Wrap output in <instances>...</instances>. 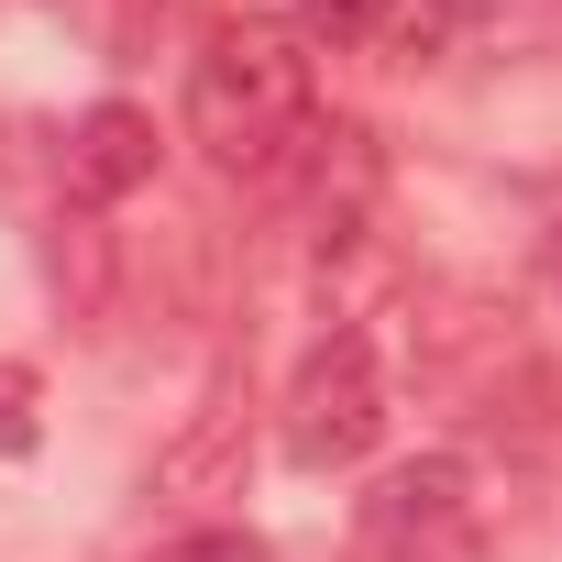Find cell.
I'll return each instance as SVG.
<instances>
[{
  "instance_id": "3",
  "label": "cell",
  "mask_w": 562,
  "mask_h": 562,
  "mask_svg": "<svg viewBox=\"0 0 562 562\" xmlns=\"http://www.w3.org/2000/svg\"><path fill=\"white\" fill-rule=\"evenodd\" d=\"M353 529H364V562H474V463L463 452L386 463Z\"/></svg>"
},
{
  "instance_id": "5",
  "label": "cell",
  "mask_w": 562,
  "mask_h": 562,
  "mask_svg": "<svg viewBox=\"0 0 562 562\" xmlns=\"http://www.w3.org/2000/svg\"><path fill=\"white\" fill-rule=\"evenodd\" d=\"M155 111H133V100H100V111H78L67 122V199L78 210H122L133 188H155Z\"/></svg>"
},
{
  "instance_id": "8",
  "label": "cell",
  "mask_w": 562,
  "mask_h": 562,
  "mask_svg": "<svg viewBox=\"0 0 562 562\" xmlns=\"http://www.w3.org/2000/svg\"><path fill=\"white\" fill-rule=\"evenodd\" d=\"M166 562H265V551H254V540H243V529H221V540H177V551H166Z\"/></svg>"
},
{
  "instance_id": "7",
  "label": "cell",
  "mask_w": 562,
  "mask_h": 562,
  "mask_svg": "<svg viewBox=\"0 0 562 562\" xmlns=\"http://www.w3.org/2000/svg\"><path fill=\"white\" fill-rule=\"evenodd\" d=\"M45 441V386H34V364H0V452H34Z\"/></svg>"
},
{
  "instance_id": "6",
  "label": "cell",
  "mask_w": 562,
  "mask_h": 562,
  "mask_svg": "<svg viewBox=\"0 0 562 562\" xmlns=\"http://www.w3.org/2000/svg\"><path fill=\"white\" fill-rule=\"evenodd\" d=\"M397 0H299V45H375Z\"/></svg>"
},
{
  "instance_id": "2",
  "label": "cell",
  "mask_w": 562,
  "mask_h": 562,
  "mask_svg": "<svg viewBox=\"0 0 562 562\" xmlns=\"http://www.w3.org/2000/svg\"><path fill=\"white\" fill-rule=\"evenodd\" d=\"M276 441H288V463L310 474H342L386 441V364L364 331H321L310 364L288 375V408H276Z\"/></svg>"
},
{
  "instance_id": "4",
  "label": "cell",
  "mask_w": 562,
  "mask_h": 562,
  "mask_svg": "<svg viewBox=\"0 0 562 562\" xmlns=\"http://www.w3.org/2000/svg\"><path fill=\"white\" fill-rule=\"evenodd\" d=\"M243 441H254V375H243V353H221L210 364V386H199V408H188V430L155 452V496H232L243 485Z\"/></svg>"
},
{
  "instance_id": "9",
  "label": "cell",
  "mask_w": 562,
  "mask_h": 562,
  "mask_svg": "<svg viewBox=\"0 0 562 562\" xmlns=\"http://www.w3.org/2000/svg\"><path fill=\"white\" fill-rule=\"evenodd\" d=\"M485 12H496V0H430V23H441V34H463V23H485Z\"/></svg>"
},
{
  "instance_id": "1",
  "label": "cell",
  "mask_w": 562,
  "mask_h": 562,
  "mask_svg": "<svg viewBox=\"0 0 562 562\" xmlns=\"http://www.w3.org/2000/svg\"><path fill=\"white\" fill-rule=\"evenodd\" d=\"M310 45L299 23H221L188 56V144L221 177H276L310 133Z\"/></svg>"
}]
</instances>
